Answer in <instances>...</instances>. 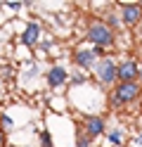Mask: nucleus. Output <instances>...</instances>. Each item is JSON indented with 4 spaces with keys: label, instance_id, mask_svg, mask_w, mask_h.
Returning a JSON list of instances; mask_svg holds the SVG:
<instances>
[{
    "label": "nucleus",
    "instance_id": "1",
    "mask_svg": "<svg viewBox=\"0 0 142 147\" xmlns=\"http://www.w3.org/2000/svg\"><path fill=\"white\" fill-rule=\"evenodd\" d=\"M85 36H88V43H92L97 50L111 48L114 40H116V36H114V29H111L107 22H100V19H95V22L88 24V31H85Z\"/></svg>",
    "mask_w": 142,
    "mask_h": 147
},
{
    "label": "nucleus",
    "instance_id": "2",
    "mask_svg": "<svg viewBox=\"0 0 142 147\" xmlns=\"http://www.w3.org/2000/svg\"><path fill=\"white\" fill-rule=\"evenodd\" d=\"M140 95V83L135 81V83H118L116 88L111 90V95H109V105L116 109V107H123V105H130V102H135Z\"/></svg>",
    "mask_w": 142,
    "mask_h": 147
},
{
    "label": "nucleus",
    "instance_id": "3",
    "mask_svg": "<svg viewBox=\"0 0 142 147\" xmlns=\"http://www.w3.org/2000/svg\"><path fill=\"white\" fill-rule=\"evenodd\" d=\"M92 74H95V78L100 81V86L109 88V86L114 83V81L118 78V64L114 62V59H109V57H102L97 64H95Z\"/></svg>",
    "mask_w": 142,
    "mask_h": 147
},
{
    "label": "nucleus",
    "instance_id": "4",
    "mask_svg": "<svg viewBox=\"0 0 142 147\" xmlns=\"http://www.w3.org/2000/svg\"><path fill=\"white\" fill-rule=\"evenodd\" d=\"M100 52L102 50H97V48H81V50H76V55H73L76 67H81V69H95V64L102 59Z\"/></svg>",
    "mask_w": 142,
    "mask_h": 147
},
{
    "label": "nucleus",
    "instance_id": "5",
    "mask_svg": "<svg viewBox=\"0 0 142 147\" xmlns=\"http://www.w3.org/2000/svg\"><path fill=\"white\" fill-rule=\"evenodd\" d=\"M140 81V64L135 59H123L118 64V83H135Z\"/></svg>",
    "mask_w": 142,
    "mask_h": 147
},
{
    "label": "nucleus",
    "instance_id": "6",
    "mask_svg": "<svg viewBox=\"0 0 142 147\" xmlns=\"http://www.w3.org/2000/svg\"><path fill=\"white\" fill-rule=\"evenodd\" d=\"M121 19L126 26H137L142 19V5L140 3H123L121 5Z\"/></svg>",
    "mask_w": 142,
    "mask_h": 147
},
{
    "label": "nucleus",
    "instance_id": "7",
    "mask_svg": "<svg viewBox=\"0 0 142 147\" xmlns=\"http://www.w3.org/2000/svg\"><path fill=\"white\" fill-rule=\"evenodd\" d=\"M104 126H107V123H104L102 116H88V119H85V123H83V133L92 140V138H100L104 133Z\"/></svg>",
    "mask_w": 142,
    "mask_h": 147
},
{
    "label": "nucleus",
    "instance_id": "8",
    "mask_svg": "<svg viewBox=\"0 0 142 147\" xmlns=\"http://www.w3.org/2000/svg\"><path fill=\"white\" fill-rule=\"evenodd\" d=\"M38 40H40V24L38 22H28L24 33H22V43L26 45V48H33Z\"/></svg>",
    "mask_w": 142,
    "mask_h": 147
},
{
    "label": "nucleus",
    "instance_id": "9",
    "mask_svg": "<svg viewBox=\"0 0 142 147\" xmlns=\"http://www.w3.org/2000/svg\"><path fill=\"white\" fill-rule=\"evenodd\" d=\"M66 78H69V74H66L64 67H50V71H47V76H45V81H47V86H50V88L64 86Z\"/></svg>",
    "mask_w": 142,
    "mask_h": 147
},
{
    "label": "nucleus",
    "instance_id": "10",
    "mask_svg": "<svg viewBox=\"0 0 142 147\" xmlns=\"http://www.w3.org/2000/svg\"><path fill=\"white\" fill-rule=\"evenodd\" d=\"M109 142H111V145H123V131H121V128L109 131Z\"/></svg>",
    "mask_w": 142,
    "mask_h": 147
},
{
    "label": "nucleus",
    "instance_id": "11",
    "mask_svg": "<svg viewBox=\"0 0 142 147\" xmlns=\"http://www.w3.org/2000/svg\"><path fill=\"white\" fill-rule=\"evenodd\" d=\"M90 142H92V140H90L85 133H81L78 138H76V147H90Z\"/></svg>",
    "mask_w": 142,
    "mask_h": 147
},
{
    "label": "nucleus",
    "instance_id": "12",
    "mask_svg": "<svg viewBox=\"0 0 142 147\" xmlns=\"http://www.w3.org/2000/svg\"><path fill=\"white\" fill-rule=\"evenodd\" d=\"M40 147H52V140H50V133L47 131L40 133Z\"/></svg>",
    "mask_w": 142,
    "mask_h": 147
},
{
    "label": "nucleus",
    "instance_id": "13",
    "mask_svg": "<svg viewBox=\"0 0 142 147\" xmlns=\"http://www.w3.org/2000/svg\"><path fill=\"white\" fill-rule=\"evenodd\" d=\"M0 128H3V131H9V128H12V119L3 116V119H0Z\"/></svg>",
    "mask_w": 142,
    "mask_h": 147
},
{
    "label": "nucleus",
    "instance_id": "14",
    "mask_svg": "<svg viewBox=\"0 0 142 147\" xmlns=\"http://www.w3.org/2000/svg\"><path fill=\"white\" fill-rule=\"evenodd\" d=\"M7 5H9V10H14V12H17V10H22V5H26V3H19V0H12V3H7Z\"/></svg>",
    "mask_w": 142,
    "mask_h": 147
},
{
    "label": "nucleus",
    "instance_id": "15",
    "mask_svg": "<svg viewBox=\"0 0 142 147\" xmlns=\"http://www.w3.org/2000/svg\"><path fill=\"white\" fill-rule=\"evenodd\" d=\"M0 147H5V135H0Z\"/></svg>",
    "mask_w": 142,
    "mask_h": 147
},
{
    "label": "nucleus",
    "instance_id": "16",
    "mask_svg": "<svg viewBox=\"0 0 142 147\" xmlns=\"http://www.w3.org/2000/svg\"><path fill=\"white\" fill-rule=\"evenodd\" d=\"M140 78H142V67H140Z\"/></svg>",
    "mask_w": 142,
    "mask_h": 147
},
{
    "label": "nucleus",
    "instance_id": "17",
    "mask_svg": "<svg viewBox=\"0 0 142 147\" xmlns=\"http://www.w3.org/2000/svg\"><path fill=\"white\" fill-rule=\"evenodd\" d=\"M0 5H5V3H0Z\"/></svg>",
    "mask_w": 142,
    "mask_h": 147
},
{
    "label": "nucleus",
    "instance_id": "18",
    "mask_svg": "<svg viewBox=\"0 0 142 147\" xmlns=\"http://www.w3.org/2000/svg\"><path fill=\"white\" fill-rule=\"evenodd\" d=\"M140 5H142V3H140Z\"/></svg>",
    "mask_w": 142,
    "mask_h": 147
}]
</instances>
